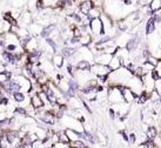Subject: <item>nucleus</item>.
Segmentation results:
<instances>
[{"instance_id":"1","label":"nucleus","mask_w":161,"mask_h":148,"mask_svg":"<svg viewBox=\"0 0 161 148\" xmlns=\"http://www.w3.org/2000/svg\"><path fill=\"white\" fill-rule=\"evenodd\" d=\"M91 28H92L93 33H95V34H104L105 32L104 23H102V21L99 18L91 21Z\"/></svg>"},{"instance_id":"2","label":"nucleus","mask_w":161,"mask_h":148,"mask_svg":"<svg viewBox=\"0 0 161 148\" xmlns=\"http://www.w3.org/2000/svg\"><path fill=\"white\" fill-rule=\"evenodd\" d=\"M108 95H109V100H111L112 102L119 103V102H121V101L123 100L122 93L120 92V89H119L118 87H116V88H112L111 91H109Z\"/></svg>"},{"instance_id":"3","label":"nucleus","mask_w":161,"mask_h":148,"mask_svg":"<svg viewBox=\"0 0 161 148\" xmlns=\"http://www.w3.org/2000/svg\"><path fill=\"white\" fill-rule=\"evenodd\" d=\"M92 70L94 73H97L99 76H104V75H108L109 73L112 72L111 68L108 67V66H104V65H94L92 67Z\"/></svg>"},{"instance_id":"4","label":"nucleus","mask_w":161,"mask_h":148,"mask_svg":"<svg viewBox=\"0 0 161 148\" xmlns=\"http://www.w3.org/2000/svg\"><path fill=\"white\" fill-rule=\"evenodd\" d=\"M122 66V60H121L119 56H113V59H112V61L109 62L108 67L111 68V70H118L119 68Z\"/></svg>"},{"instance_id":"5","label":"nucleus","mask_w":161,"mask_h":148,"mask_svg":"<svg viewBox=\"0 0 161 148\" xmlns=\"http://www.w3.org/2000/svg\"><path fill=\"white\" fill-rule=\"evenodd\" d=\"M93 7H94V5H93L92 1H85V2H81L80 11H81V13H82V14L88 15V14H90V12L93 9Z\"/></svg>"},{"instance_id":"6","label":"nucleus","mask_w":161,"mask_h":148,"mask_svg":"<svg viewBox=\"0 0 161 148\" xmlns=\"http://www.w3.org/2000/svg\"><path fill=\"white\" fill-rule=\"evenodd\" d=\"M31 102L34 108H41L44 106V101L40 99V95H39V94H34V95L32 96Z\"/></svg>"},{"instance_id":"7","label":"nucleus","mask_w":161,"mask_h":148,"mask_svg":"<svg viewBox=\"0 0 161 148\" xmlns=\"http://www.w3.org/2000/svg\"><path fill=\"white\" fill-rule=\"evenodd\" d=\"M40 55H41L40 52H37V51L31 52V53H29V55H28V62L33 63V65H37V62L39 61Z\"/></svg>"},{"instance_id":"8","label":"nucleus","mask_w":161,"mask_h":148,"mask_svg":"<svg viewBox=\"0 0 161 148\" xmlns=\"http://www.w3.org/2000/svg\"><path fill=\"white\" fill-rule=\"evenodd\" d=\"M154 31H155V20H154V18L152 16V18L147 21L146 33L147 34H152V33H154Z\"/></svg>"},{"instance_id":"9","label":"nucleus","mask_w":161,"mask_h":148,"mask_svg":"<svg viewBox=\"0 0 161 148\" xmlns=\"http://www.w3.org/2000/svg\"><path fill=\"white\" fill-rule=\"evenodd\" d=\"M155 136H156V129H155V127H153V126L148 127V128H147V131H146V138H147V140L153 141L154 139H155Z\"/></svg>"},{"instance_id":"10","label":"nucleus","mask_w":161,"mask_h":148,"mask_svg":"<svg viewBox=\"0 0 161 148\" xmlns=\"http://www.w3.org/2000/svg\"><path fill=\"white\" fill-rule=\"evenodd\" d=\"M41 120L48 125H54L55 123V115L51 114V113H46V114L41 117Z\"/></svg>"},{"instance_id":"11","label":"nucleus","mask_w":161,"mask_h":148,"mask_svg":"<svg viewBox=\"0 0 161 148\" xmlns=\"http://www.w3.org/2000/svg\"><path fill=\"white\" fill-rule=\"evenodd\" d=\"M76 68H78L79 70H88V69H91V65H90V62H88V61L82 60V61H79V62H78Z\"/></svg>"},{"instance_id":"12","label":"nucleus","mask_w":161,"mask_h":148,"mask_svg":"<svg viewBox=\"0 0 161 148\" xmlns=\"http://www.w3.org/2000/svg\"><path fill=\"white\" fill-rule=\"evenodd\" d=\"M149 8L154 13L158 12L159 9H161V0H154V1H152L151 5H149Z\"/></svg>"},{"instance_id":"13","label":"nucleus","mask_w":161,"mask_h":148,"mask_svg":"<svg viewBox=\"0 0 161 148\" xmlns=\"http://www.w3.org/2000/svg\"><path fill=\"white\" fill-rule=\"evenodd\" d=\"M58 138H59V142H62V143H68L69 141V138H68V135H67V133H66V131L65 132H60L59 134H58Z\"/></svg>"},{"instance_id":"14","label":"nucleus","mask_w":161,"mask_h":148,"mask_svg":"<svg viewBox=\"0 0 161 148\" xmlns=\"http://www.w3.org/2000/svg\"><path fill=\"white\" fill-rule=\"evenodd\" d=\"M136 44H138V39L136 38H133V39H130L129 41L127 42V45H126V49H127L128 52L133 51V49L135 48V46H136Z\"/></svg>"},{"instance_id":"15","label":"nucleus","mask_w":161,"mask_h":148,"mask_svg":"<svg viewBox=\"0 0 161 148\" xmlns=\"http://www.w3.org/2000/svg\"><path fill=\"white\" fill-rule=\"evenodd\" d=\"M55 28V26L54 25H50V26H47V27L45 28V29L43 31V37H48V35L51 34V32H52L53 29Z\"/></svg>"},{"instance_id":"16","label":"nucleus","mask_w":161,"mask_h":148,"mask_svg":"<svg viewBox=\"0 0 161 148\" xmlns=\"http://www.w3.org/2000/svg\"><path fill=\"white\" fill-rule=\"evenodd\" d=\"M71 147H73V148H86V146H85V143H84L82 141L78 140V141H73Z\"/></svg>"},{"instance_id":"17","label":"nucleus","mask_w":161,"mask_h":148,"mask_svg":"<svg viewBox=\"0 0 161 148\" xmlns=\"http://www.w3.org/2000/svg\"><path fill=\"white\" fill-rule=\"evenodd\" d=\"M64 56L65 58H68V56L73 55L74 54V49L73 48H69V47H66V48H64Z\"/></svg>"},{"instance_id":"18","label":"nucleus","mask_w":161,"mask_h":148,"mask_svg":"<svg viewBox=\"0 0 161 148\" xmlns=\"http://www.w3.org/2000/svg\"><path fill=\"white\" fill-rule=\"evenodd\" d=\"M142 145H144L146 148H158L156 145L154 143V141H149V140L145 141V143H142Z\"/></svg>"},{"instance_id":"19","label":"nucleus","mask_w":161,"mask_h":148,"mask_svg":"<svg viewBox=\"0 0 161 148\" xmlns=\"http://www.w3.org/2000/svg\"><path fill=\"white\" fill-rule=\"evenodd\" d=\"M62 60H64V58H62L61 55H55V58H54V63L58 66V67H60V66L62 65Z\"/></svg>"},{"instance_id":"20","label":"nucleus","mask_w":161,"mask_h":148,"mask_svg":"<svg viewBox=\"0 0 161 148\" xmlns=\"http://www.w3.org/2000/svg\"><path fill=\"white\" fill-rule=\"evenodd\" d=\"M14 99H15V101H18V102H22L24 101V99H25V95L22 93H15L14 94Z\"/></svg>"},{"instance_id":"21","label":"nucleus","mask_w":161,"mask_h":148,"mask_svg":"<svg viewBox=\"0 0 161 148\" xmlns=\"http://www.w3.org/2000/svg\"><path fill=\"white\" fill-rule=\"evenodd\" d=\"M135 141H136V136H135L134 133H132L129 135V138H128V142H129L130 145H133V143H135Z\"/></svg>"},{"instance_id":"22","label":"nucleus","mask_w":161,"mask_h":148,"mask_svg":"<svg viewBox=\"0 0 161 148\" xmlns=\"http://www.w3.org/2000/svg\"><path fill=\"white\" fill-rule=\"evenodd\" d=\"M54 148H69V146L67 143H62V142H59L57 145H54Z\"/></svg>"},{"instance_id":"23","label":"nucleus","mask_w":161,"mask_h":148,"mask_svg":"<svg viewBox=\"0 0 161 148\" xmlns=\"http://www.w3.org/2000/svg\"><path fill=\"white\" fill-rule=\"evenodd\" d=\"M15 113H17V114H22V115H25L26 114V110L24 109V108H17V109H15Z\"/></svg>"},{"instance_id":"24","label":"nucleus","mask_w":161,"mask_h":148,"mask_svg":"<svg viewBox=\"0 0 161 148\" xmlns=\"http://www.w3.org/2000/svg\"><path fill=\"white\" fill-rule=\"evenodd\" d=\"M118 26H119V28H120V29H122V31H125V29H126V23L123 22V21H120Z\"/></svg>"}]
</instances>
